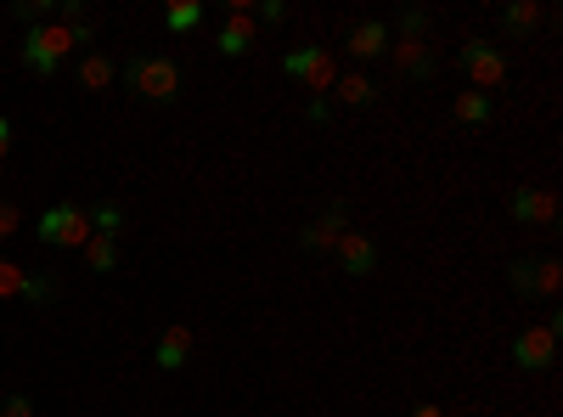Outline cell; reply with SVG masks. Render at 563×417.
I'll return each mask as SVG.
<instances>
[{
    "label": "cell",
    "mask_w": 563,
    "mask_h": 417,
    "mask_svg": "<svg viewBox=\"0 0 563 417\" xmlns=\"http://www.w3.org/2000/svg\"><path fill=\"white\" fill-rule=\"evenodd\" d=\"M18 225H23V209H18L12 198H0V238H12Z\"/></svg>",
    "instance_id": "603a6c76"
},
{
    "label": "cell",
    "mask_w": 563,
    "mask_h": 417,
    "mask_svg": "<svg viewBox=\"0 0 563 417\" xmlns=\"http://www.w3.org/2000/svg\"><path fill=\"white\" fill-rule=\"evenodd\" d=\"M152 361L164 367V372H181V367L192 361V327H181V322H175V327L152 345Z\"/></svg>",
    "instance_id": "4fadbf2b"
},
{
    "label": "cell",
    "mask_w": 563,
    "mask_h": 417,
    "mask_svg": "<svg viewBox=\"0 0 563 417\" xmlns=\"http://www.w3.org/2000/svg\"><path fill=\"white\" fill-rule=\"evenodd\" d=\"M164 23H170L175 34H192L197 23H204V7H197V0H175V7L164 12Z\"/></svg>",
    "instance_id": "d6986e66"
},
{
    "label": "cell",
    "mask_w": 563,
    "mask_h": 417,
    "mask_svg": "<svg viewBox=\"0 0 563 417\" xmlns=\"http://www.w3.org/2000/svg\"><path fill=\"white\" fill-rule=\"evenodd\" d=\"M23 288H28V271L12 259H0V299H23Z\"/></svg>",
    "instance_id": "7402d4cb"
},
{
    "label": "cell",
    "mask_w": 563,
    "mask_h": 417,
    "mask_svg": "<svg viewBox=\"0 0 563 417\" xmlns=\"http://www.w3.org/2000/svg\"><path fill=\"white\" fill-rule=\"evenodd\" d=\"M513 220H525V225H552V220H558V198L541 193V186H518V193H513Z\"/></svg>",
    "instance_id": "30bf717a"
},
{
    "label": "cell",
    "mask_w": 563,
    "mask_h": 417,
    "mask_svg": "<svg viewBox=\"0 0 563 417\" xmlns=\"http://www.w3.org/2000/svg\"><path fill=\"white\" fill-rule=\"evenodd\" d=\"M530 277H536V265H530V259H518V265H513V288H518V293H530Z\"/></svg>",
    "instance_id": "d4e9b609"
},
{
    "label": "cell",
    "mask_w": 563,
    "mask_h": 417,
    "mask_svg": "<svg viewBox=\"0 0 563 417\" xmlns=\"http://www.w3.org/2000/svg\"><path fill=\"white\" fill-rule=\"evenodd\" d=\"M558 333H563V322L552 316V322H541V327H525L513 338V361L525 367V372H547L552 361H558Z\"/></svg>",
    "instance_id": "8992f818"
},
{
    "label": "cell",
    "mask_w": 563,
    "mask_h": 417,
    "mask_svg": "<svg viewBox=\"0 0 563 417\" xmlns=\"http://www.w3.org/2000/svg\"><path fill=\"white\" fill-rule=\"evenodd\" d=\"M85 265H91V271H113V265H118V238L91 232V243H85Z\"/></svg>",
    "instance_id": "ac0fdd59"
},
{
    "label": "cell",
    "mask_w": 563,
    "mask_h": 417,
    "mask_svg": "<svg viewBox=\"0 0 563 417\" xmlns=\"http://www.w3.org/2000/svg\"><path fill=\"white\" fill-rule=\"evenodd\" d=\"M389 40H394V28H389L383 18H367V23L349 28V57H383Z\"/></svg>",
    "instance_id": "7c38bea8"
},
{
    "label": "cell",
    "mask_w": 563,
    "mask_h": 417,
    "mask_svg": "<svg viewBox=\"0 0 563 417\" xmlns=\"http://www.w3.org/2000/svg\"><path fill=\"white\" fill-rule=\"evenodd\" d=\"M338 265H344L349 277H372L378 271V243L367 232H344L338 238Z\"/></svg>",
    "instance_id": "9c48e42d"
},
{
    "label": "cell",
    "mask_w": 563,
    "mask_h": 417,
    "mask_svg": "<svg viewBox=\"0 0 563 417\" xmlns=\"http://www.w3.org/2000/svg\"><path fill=\"white\" fill-rule=\"evenodd\" d=\"M282 68H288L310 96H328L338 85V57L328 46H294L288 57H282Z\"/></svg>",
    "instance_id": "3957f363"
},
{
    "label": "cell",
    "mask_w": 563,
    "mask_h": 417,
    "mask_svg": "<svg viewBox=\"0 0 563 417\" xmlns=\"http://www.w3.org/2000/svg\"><path fill=\"white\" fill-rule=\"evenodd\" d=\"M91 40V28H68V23H34L28 28V40H23V68L28 73H57L62 57L73 46H85Z\"/></svg>",
    "instance_id": "6da1fadb"
},
{
    "label": "cell",
    "mask_w": 563,
    "mask_h": 417,
    "mask_svg": "<svg viewBox=\"0 0 563 417\" xmlns=\"http://www.w3.org/2000/svg\"><path fill=\"white\" fill-rule=\"evenodd\" d=\"M558 288H563V265H558V259H536L530 293H558Z\"/></svg>",
    "instance_id": "44dd1931"
},
{
    "label": "cell",
    "mask_w": 563,
    "mask_h": 417,
    "mask_svg": "<svg viewBox=\"0 0 563 417\" xmlns=\"http://www.w3.org/2000/svg\"><path fill=\"white\" fill-rule=\"evenodd\" d=\"M91 232L118 238V232H125V209H118V204H96V209H91Z\"/></svg>",
    "instance_id": "ffe728a7"
},
{
    "label": "cell",
    "mask_w": 563,
    "mask_h": 417,
    "mask_svg": "<svg viewBox=\"0 0 563 417\" xmlns=\"http://www.w3.org/2000/svg\"><path fill=\"white\" fill-rule=\"evenodd\" d=\"M305 113H310L315 125H328V119H333V107H328V96H310V107H305Z\"/></svg>",
    "instance_id": "484cf974"
},
{
    "label": "cell",
    "mask_w": 563,
    "mask_h": 417,
    "mask_svg": "<svg viewBox=\"0 0 563 417\" xmlns=\"http://www.w3.org/2000/svg\"><path fill=\"white\" fill-rule=\"evenodd\" d=\"M215 46H220L226 57H249V51L260 46V18H249V12H231V18H226V28L215 34Z\"/></svg>",
    "instance_id": "ba28073f"
},
{
    "label": "cell",
    "mask_w": 563,
    "mask_h": 417,
    "mask_svg": "<svg viewBox=\"0 0 563 417\" xmlns=\"http://www.w3.org/2000/svg\"><path fill=\"white\" fill-rule=\"evenodd\" d=\"M412 417H446V412H439V406H417Z\"/></svg>",
    "instance_id": "83f0119b"
},
{
    "label": "cell",
    "mask_w": 563,
    "mask_h": 417,
    "mask_svg": "<svg viewBox=\"0 0 563 417\" xmlns=\"http://www.w3.org/2000/svg\"><path fill=\"white\" fill-rule=\"evenodd\" d=\"M125 73H130V91L147 96V102H175L181 96V68L170 57H136Z\"/></svg>",
    "instance_id": "5b68a950"
},
{
    "label": "cell",
    "mask_w": 563,
    "mask_h": 417,
    "mask_svg": "<svg viewBox=\"0 0 563 417\" xmlns=\"http://www.w3.org/2000/svg\"><path fill=\"white\" fill-rule=\"evenodd\" d=\"M7 153H12V119L0 113V164H7Z\"/></svg>",
    "instance_id": "4316f807"
},
{
    "label": "cell",
    "mask_w": 563,
    "mask_h": 417,
    "mask_svg": "<svg viewBox=\"0 0 563 417\" xmlns=\"http://www.w3.org/2000/svg\"><path fill=\"white\" fill-rule=\"evenodd\" d=\"M328 96H333L338 107H367V102L378 96V85L367 80V73H338V85H333Z\"/></svg>",
    "instance_id": "9a60e30c"
},
{
    "label": "cell",
    "mask_w": 563,
    "mask_h": 417,
    "mask_svg": "<svg viewBox=\"0 0 563 417\" xmlns=\"http://www.w3.org/2000/svg\"><path fill=\"white\" fill-rule=\"evenodd\" d=\"M491 96L485 91H462L457 96V125H468V130H479V125H491Z\"/></svg>",
    "instance_id": "2e32d148"
},
{
    "label": "cell",
    "mask_w": 563,
    "mask_h": 417,
    "mask_svg": "<svg viewBox=\"0 0 563 417\" xmlns=\"http://www.w3.org/2000/svg\"><path fill=\"white\" fill-rule=\"evenodd\" d=\"M462 73H468V91H485L491 96L507 80V57L496 46H485V40H468L462 46Z\"/></svg>",
    "instance_id": "52a82bcc"
},
{
    "label": "cell",
    "mask_w": 563,
    "mask_h": 417,
    "mask_svg": "<svg viewBox=\"0 0 563 417\" xmlns=\"http://www.w3.org/2000/svg\"><path fill=\"white\" fill-rule=\"evenodd\" d=\"M389 51H394V68L406 73V80H434L439 57L428 46V12H406V18H400V34L389 40Z\"/></svg>",
    "instance_id": "7a4b0ae2"
},
{
    "label": "cell",
    "mask_w": 563,
    "mask_h": 417,
    "mask_svg": "<svg viewBox=\"0 0 563 417\" xmlns=\"http://www.w3.org/2000/svg\"><path fill=\"white\" fill-rule=\"evenodd\" d=\"M34 238L51 243V248H85L91 243V215L73 209V204H57V209H46L34 220Z\"/></svg>",
    "instance_id": "277c9868"
},
{
    "label": "cell",
    "mask_w": 563,
    "mask_h": 417,
    "mask_svg": "<svg viewBox=\"0 0 563 417\" xmlns=\"http://www.w3.org/2000/svg\"><path fill=\"white\" fill-rule=\"evenodd\" d=\"M541 23V7H536V0H513V7L502 12V28L507 34H530Z\"/></svg>",
    "instance_id": "e0dca14e"
},
{
    "label": "cell",
    "mask_w": 563,
    "mask_h": 417,
    "mask_svg": "<svg viewBox=\"0 0 563 417\" xmlns=\"http://www.w3.org/2000/svg\"><path fill=\"white\" fill-rule=\"evenodd\" d=\"M118 80V62L107 51H91V57H79V91H107Z\"/></svg>",
    "instance_id": "5bb4252c"
},
{
    "label": "cell",
    "mask_w": 563,
    "mask_h": 417,
    "mask_svg": "<svg viewBox=\"0 0 563 417\" xmlns=\"http://www.w3.org/2000/svg\"><path fill=\"white\" fill-rule=\"evenodd\" d=\"M0 417H34V401L28 395H7L0 401Z\"/></svg>",
    "instance_id": "cb8c5ba5"
},
{
    "label": "cell",
    "mask_w": 563,
    "mask_h": 417,
    "mask_svg": "<svg viewBox=\"0 0 563 417\" xmlns=\"http://www.w3.org/2000/svg\"><path fill=\"white\" fill-rule=\"evenodd\" d=\"M344 232H349V215H344V204H333L321 220H310V225H305L299 243H305V248H338V238H344Z\"/></svg>",
    "instance_id": "8fae6325"
}]
</instances>
